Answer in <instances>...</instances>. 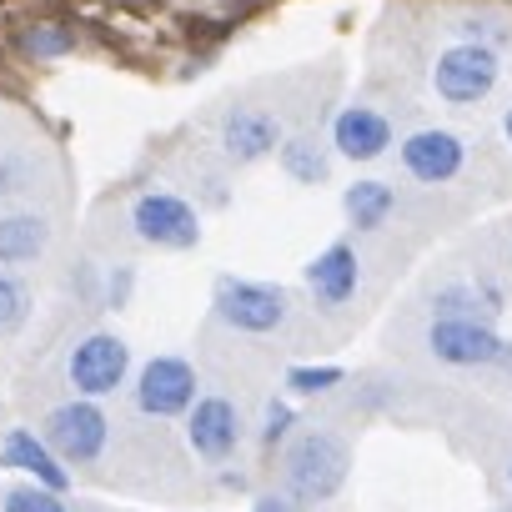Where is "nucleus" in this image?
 I'll list each match as a JSON object with an SVG mask.
<instances>
[{"label": "nucleus", "instance_id": "1", "mask_svg": "<svg viewBox=\"0 0 512 512\" xmlns=\"http://www.w3.org/2000/svg\"><path fill=\"white\" fill-rule=\"evenodd\" d=\"M347 467H352V452H347V442L337 432H327V427L302 432L287 447V457H282L287 497H297V502H327L347 482Z\"/></svg>", "mask_w": 512, "mask_h": 512}, {"label": "nucleus", "instance_id": "2", "mask_svg": "<svg viewBox=\"0 0 512 512\" xmlns=\"http://www.w3.org/2000/svg\"><path fill=\"white\" fill-rule=\"evenodd\" d=\"M211 312L221 327L246 332V337H267L277 327H287L292 317V297L272 282H246V277H221L211 292Z\"/></svg>", "mask_w": 512, "mask_h": 512}, {"label": "nucleus", "instance_id": "3", "mask_svg": "<svg viewBox=\"0 0 512 512\" xmlns=\"http://www.w3.org/2000/svg\"><path fill=\"white\" fill-rule=\"evenodd\" d=\"M497 76H502L497 51L492 46H477V41H457V46H447L432 61V91L447 106H477V101H487L492 86H497Z\"/></svg>", "mask_w": 512, "mask_h": 512}, {"label": "nucleus", "instance_id": "4", "mask_svg": "<svg viewBox=\"0 0 512 512\" xmlns=\"http://www.w3.org/2000/svg\"><path fill=\"white\" fill-rule=\"evenodd\" d=\"M427 352L447 367H512V342L492 322H462V317H432Z\"/></svg>", "mask_w": 512, "mask_h": 512}, {"label": "nucleus", "instance_id": "5", "mask_svg": "<svg viewBox=\"0 0 512 512\" xmlns=\"http://www.w3.org/2000/svg\"><path fill=\"white\" fill-rule=\"evenodd\" d=\"M131 231L161 251H191L201 241V216L176 191H141L131 201Z\"/></svg>", "mask_w": 512, "mask_h": 512}, {"label": "nucleus", "instance_id": "6", "mask_svg": "<svg viewBox=\"0 0 512 512\" xmlns=\"http://www.w3.org/2000/svg\"><path fill=\"white\" fill-rule=\"evenodd\" d=\"M41 442L61 457V462H96L111 442V417L96 407V397L86 402H61L46 422H41Z\"/></svg>", "mask_w": 512, "mask_h": 512}, {"label": "nucleus", "instance_id": "7", "mask_svg": "<svg viewBox=\"0 0 512 512\" xmlns=\"http://www.w3.org/2000/svg\"><path fill=\"white\" fill-rule=\"evenodd\" d=\"M126 372H131V347L116 332H91L66 357V377L81 397H111L116 387H126Z\"/></svg>", "mask_w": 512, "mask_h": 512}, {"label": "nucleus", "instance_id": "8", "mask_svg": "<svg viewBox=\"0 0 512 512\" xmlns=\"http://www.w3.org/2000/svg\"><path fill=\"white\" fill-rule=\"evenodd\" d=\"M141 417H181L196 402V367L186 357H151L131 387Z\"/></svg>", "mask_w": 512, "mask_h": 512}, {"label": "nucleus", "instance_id": "9", "mask_svg": "<svg viewBox=\"0 0 512 512\" xmlns=\"http://www.w3.org/2000/svg\"><path fill=\"white\" fill-rule=\"evenodd\" d=\"M462 166H467V141L457 131L427 126L402 141V171L422 186H447L452 176H462Z\"/></svg>", "mask_w": 512, "mask_h": 512}, {"label": "nucleus", "instance_id": "10", "mask_svg": "<svg viewBox=\"0 0 512 512\" xmlns=\"http://www.w3.org/2000/svg\"><path fill=\"white\" fill-rule=\"evenodd\" d=\"M186 442L206 462H226L241 447V412L226 397H196L186 407Z\"/></svg>", "mask_w": 512, "mask_h": 512}, {"label": "nucleus", "instance_id": "11", "mask_svg": "<svg viewBox=\"0 0 512 512\" xmlns=\"http://www.w3.org/2000/svg\"><path fill=\"white\" fill-rule=\"evenodd\" d=\"M216 141H221V156H226V161L251 166V161H262V156H272V151L282 146V126H277V116L262 111V106H231Z\"/></svg>", "mask_w": 512, "mask_h": 512}, {"label": "nucleus", "instance_id": "12", "mask_svg": "<svg viewBox=\"0 0 512 512\" xmlns=\"http://www.w3.org/2000/svg\"><path fill=\"white\" fill-rule=\"evenodd\" d=\"M362 287V262H357V246L352 241H332L317 262L307 267V292L317 297V307L337 312L357 297Z\"/></svg>", "mask_w": 512, "mask_h": 512}, {"label": "nucleus", "instance_id": "13", "mask_svg": "<svg viewBox=\"0 0 512 512\" xmlns=\"http://www.w3.org/2000/svg\"><path fill=\"white\" fill-rule=\"evenodd\" d=\"M332 146L347 161H377L392 146V121L382 111H372V106H347L332 121Z\"/></svg>", "mask_w": 512, "mask_h": 512}, {"label": "nucleus", "instance_id": "14", "mask_svg": "<svg viewBox=\"0 0 512 512\" xmlns=\"http://www.w3.org/2000/svg\"><path fill=\"white\" fill-rule=\"evenodd\" d=\"M0 467H16V472H26L31 482H41V487H51V492H66V487H71L66 462H61L36 432H26V427H11V432H6Z\"/></svg>", "mask_w": 512, "mask_h": 512}, {"label": "nucleus", "instance_id": "15", "mask_svg": "<svg viewBox=\"0 0 512 512\" xmlns=\"http://www.w3.org/2000/svg\"><path fill=\"white\" fill-rule=\"evenodd\" d=\"M51 246V221L41 211H6L0 216V267H31Z\"/></svg>", "mask_w": 512, "mask_h": 512}, {"label": "nucleus", "instance_id": "16", "mask_svg": "<svg viewBox=\"0 0 512 512\" xmlns=\"http://www.w3.org/2000/svg\"><path fill=\"white\" fill-rule=\"evenodd\" d=\"M502 312V297L482 282H447L432 292V317H462V322H492Z\"/></svg>", "mask_w": 512, "mask_h": 512}, {"label": "nucleus", "instance_id": "17", "mask_svg": "<svg viewBox=\"0 0 512 512\" xmlns=\"http://www.w3.org/2000/svg\"><path fill=\"white\" fill-rule=\"evenodd\" d=\"M342 206H347V221L357 231H382L387 216L397 211V191L387 181H357V186H347Z\"/></svg>", "mask_w": 512, "mask_h": 512}, {"label": "nucleus", "instance_id": "18", "mask_svg": "<svg viewBox=\"0 0 512 512\" xmlns=\"http://www.w3.org/2000/svg\"><path fill=\"white\" fill-rule=\"evenodd\" d=\"M282 171L302 186H322L332 176V156L317 136H292V141H282Z\"/></svg>", "mask_w": 512, "mask_h": 512}, {"label": "nucleus", "instance_id": "19", "mask_svg": "<svg viewBox=\"0 0 512 512\" xmlns=\"http://www.w3.org/2000/svg\"><path fill=\"white\" fill-rule=\"evenodd\" d=\"M26 322H31V287L11 267H0V337H16Z\"/></svg>", "mask_w": 512, "mask_h": 512}, {"label": "nucleus", "instance_id": "20", "mask_svg": "<svg viewBox=\"0 0 512 512\" xmlns=\"http://www.w3.org/2000/svg\"><path fill=\"white\" fill-rule=\"evenodd\" d=\"M0 512H71V507H66L61 492L31 482V487H11V492H6V507H0Z\"/></svg>", "mask_w": 512, "mask_h": 512}, {"label": "nucleus", "instance_id": "21", "mask_svg": "<svg viewBox=\"0 0 512 512\" xmlns=\"http://www.w3.org/2000/svg\"><path fill=\"white\" fill-rule=\"evenodd\" d=\"M342 377H347L342 367H292V372H287V387H292L297 397H317V392H332Z\"/></svg>", "mask_w": 512, "mask_h": 512}, {"label": "nucleus", "instance_id": "22", "mask_svg": "<svg viewBox=\"0 0 512 512\" xmlns=\"http://www.w3.org/2000/svg\"><path fill=\"white\" fill-rule=\"evenodd\" d=\"M292 422H297V412H292L287 402H267V417H262V447H277V442L292 432Z\"/></svg>", "mask_w": 512, "mask_h": 512}, {"label": "nucleus", "instance_id": "23", "mask_svg": "<svg viewBox=\"0 0 512 512\" xmlns=\"http://www.w3.org/2000/svg\"><path fill=\"white\" fill-rule=\"evenodd\" d=\"M26 46H31L36 56H61V51H71V36L56 31V26H36V31L26 36Z\"/></svg>", "mask_w": 512, "mask_h": 512}, {"label": "nucleus", "instance_id": "24", "mask_svg": "<svg viewBox=\"0 0 512 512\" xmlns=\"http://www.w3.org/2000/svg\"><path fill=\"white\" fill-rule=\"evenodd\" d=\"M126 292H131V267H121V272H111V287H106V302H111V307H121V302H126Z\"/></svg>", "mask_w": 512, "mask_h": 512}, {"label": "nucleus", "instance_id": "25", "mask_svg": "<svg viewBox=\"0 0 512 512\" xmlns=\"http://www.w3.org/2000/svg\"><path fill=\"white\" fill-rule=\"evenodd\" d=\"M251 512H297V502H292V497H282V492H262Z\"/></svg>", "mask_w": 512, "mask_h": 512}, {"label": "nucleus", "instance_id": "26", "mask_svg": "<svg viewBox=\"0 0 512 512\" xmlns=\"http://www.w3.org/2000/svg\"><path fill=\"white\" fill-rule=\"evenodd\" d=\"M502 131H507V141H512V106H507V116H502Z\"/></svg>", "mask_w": 512, "mask_h": 512}, {"label": "nucleus", "instance_id": "27", "mask_svg": "<svg viewBox=\"0 0 512 512\" xmlns=\"http://www.w3.org/2000/svg\"><path fill=\"white\" fill-rule=\"evenodd\" d=\"M507 477H512V467H507Z\"/></svg>", "mask_w": 512, "mask_h": 512}]
</instances>
